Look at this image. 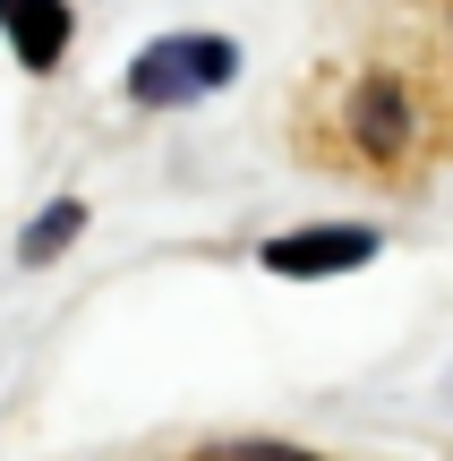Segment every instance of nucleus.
<instances>
[{"instance_id":"obj_4","label":"nucleus","mask_w":453,"mask_h":461,"mask_svg":"<svg viewBox=\"0 0 453 461\" xmlns=\"http://www.w3.org/2000/svg\"><path fill=\"white\" fill-rule=\"evenodd\" d=\"M0 26L26 68H51L68 51V0H0Z\"/></svg>"},{"instance_id":"obj_5","label":"nucleus","mask_w":453,"mask_h":461,"mask_svg":"<svg viewBox=\"0 0 453 461\" xmlns=\"http://www.w3.org/2000/svg\"><path fill=\"white\" fill-rule=\"evenodd\" d=\"M77 230H86V205H77V197L43 205V214L26 222V240H17V265H51V257L68 248V240H77Z\"/></svg>"},{"instance_id":"obj_3","label":"nucleus","mask_w":453,"mask_h":461,"mask_svg":"<svg viewBox=\"0 0 453 461\" xmlns=\"http://www.w3.org/2000/svg\"><path fill=\"white\" fill-rule=\"evenodd\" d=\"M351 146L359 154H376V163H394V154L411 146V95H403V77H359L351 86Z\"/></svg>"},{"instance_id":"obj_2","label":"nucleus","mask_w":453,"mask_h":461,"mask_svg":"<svg viewBox=\"0 0 453 461\" xmlns=\"http://www.w3.org/2000/svg\"><path fill=\"white\" fill-rule=\"evenodd\" d=\"M376 257V230L368 222H317V230H283L266 248V265L283 282H325V274H359Z\"/></svg>"},{"instance_id":"obj_1","label":"nucleus","mask_w":453,"mask_h":461,"mask_svg":"<svg viewBox=\"0 0 453 461\" xmlns=\"http://www.w3.org/2000/svg\"><path fill=\"white\" fill-rule=\"evenodd\" d=\"M240 77V43L231 34H154L129 60V103L146 112H180V103H205Z\"/></svg>"}]
</instances>
